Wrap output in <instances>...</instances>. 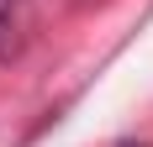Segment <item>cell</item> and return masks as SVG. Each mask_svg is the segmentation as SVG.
<instances>
[{
  "mask_svg": "<svg viewBox=\"0 0 153 147\" xmlns=\"http://www.w3.org/2000/svg\"><path fill=\"white\" fill-rule=\"evenodd\" d=\"M32 42V0H0V63H16Z\"/></svg>",
  "mask_w": 153,
  "mask_h": 147,
  "instance_id": "6da1fadb",
  "label": "cell"
}]
</instances>
